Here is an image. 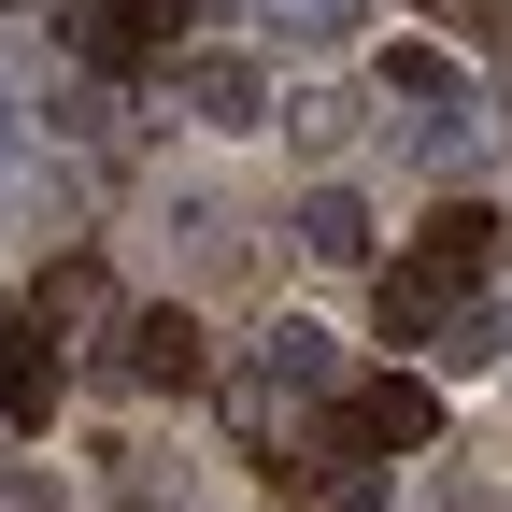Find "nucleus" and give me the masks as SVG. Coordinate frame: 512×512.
<instances>
[{"mask_svg": "<svg viewBox=\"0 0 512 512\" xmlns=\"http://www.w3.org/2000/svg\"><path fill=\"white\" fill-rule=\"evenodd\" d=\"M484 256H498V214H484V200H441L399 285H427V299H470V285H484Z\"/></svg>", "mask_w": 512, "mask_h": 512, "instance_id": "nucleus-1", "label": "nucleus"}, {"mask_svg": "<svg viewBox=\"0 0 512 512\" xmlns=\"http://www.w3.org/2000/svg\"><path fill=\"white\" fill-rule=\"evenodd\" d=\"M171 29H185V0H86V72L100 86L143 72V57H171Z\"/></svg>", "mask_w": 512, "mask_h": 512, "instance_id": "nucleus-2", "label": "nucleus"}, {"mask_svg": "<svg viewBox=\"0 0 512 512\" xmlns=\"http://www.w3.org/2000/svg\"><path fill=\"white\" fill-rule=\"evenodd\" d=\"M171 100L200 114V128H271V72H256V57H185Z\"/></svg>", "mask_w": 512, "mask_h": 512, "instance_id": "nucleus-3", "label": "nucleus"}, {"mask_svg": "<svg viewBox=\"0 0 512 512\" xmlns=\"http://www.w3.org/2000/svg\"><path fill=\"white\" fill-rule=\"evenodd\" d=\"M0 427H57V328L43 313L0 328Z\"/></svg>", "mask_w": 512, "mask_h": 512, "instance_id": "nucleus-4", "label": "nucleus"}, {"mask_svg": "<svg viewBox=\"0 0 512 512\" xmlns=\"http://www.w3.org/2000/svg\"><path fill=\"white\" fill-rule=\"evenodd\" d=\"M342 427H356V456H399V441H427V427H441V399L399 370V384H356V399H342Z\"/></svg>", "mask_w": 512, "mask_h": 512, "instance_id": "nucleus-5", "label": "nucleus"}, {"mask_svg": "<svg viewBox=\"0 0 512 512\" xmlns=\"http://www.w3.org/2000/svg\"><path fill=\"white\" fill-rule=\"evenodd\" d=\"M200 370H214L200 356V313H128V384H171V399H185Z\"/></svg>", "mask_w": 512, "mask_h": 512, "instance_id": "nucleus-6", "label": "nucleus"}, {"mask_svg": "<svg viewBox=\"0 0 512 512\" xmlns=\"http://www.w3.org/2000/svg\"><path fill=\"white\" fill-rule=\"evenodd\" d=\"M256 384H285V399H313V384H342V356H328V328H299V313H285V328L256 342Z\"/></svg>", "mask_w": 512, "mask_h": 512, "instance_id": "nucleus-7", "label": "nucleus"}, {"mask_svg": "<svg viewBox=\"0 0 512 512\" xmlns=\"http://www.w3.org/2000/svg\"><path fill=\"white\" fill-rule=\"evenodd\" d=\"M299 256H328V271H342V256H370V214L342 200V185H313V200H299Z\"/></svg>", "mask_w": 512, "mask_h": 512, "instance_id": "nucleus-8", "label": "nucleus"}, {"mask_svg": "<svg viewBox=\"0 0 512 512\" xmlns=\"http://www.w3.org/2000/svg\"><path fill=\"white\" fill-rule=\"evenodd\" d=\"M384 86H399V100H456V57H441V43H399V57H384Z\"/></svg>", "mask_w": 512, "mask_h": 512, "instance_id": "nucleus-9", "label": "nucleus"}, {"mask_svg": "<svg viewBox=\"0 0 512 512\" xmlns=\"http://www.w3.org/2000/svg\"><path fill=\"white\" fill-rule=\"evenodd\" d=\"M271 29H285V43H342V29H356V0H271Z\"/></svg>", "mask_w": 512, "mask_h": 512, "instance_id": "nucleus-10", "label": "nucleus"}, {"mask_svg": "<svg viewBox=\"0 0 512 512\" xmlns=\"http://www.w3.org/2000/svg\"><path fill=\"white\" fill-rule=\"evenodd\" d=\"M15 185H29V114H0V214H15Z\"/></svg>", "mask_w": 512, "mask_h": 512, "instance_id": "nucleus-11", "label": "nucleus"}, {"mask_svg": "<svg viewBox=\"0 0 512 512\" xmlns=\"http://www.w3.org/2000/svg\"><path fill=\"white\" fill-rule=\"evenodd\" d=\"M427 15H441V29H484V0H427Z\"/></svg>", "mask_w": 512, "mask_h": 512, "instance_id": "nucleus-12", "label": "nucleus"}]
</instances>
